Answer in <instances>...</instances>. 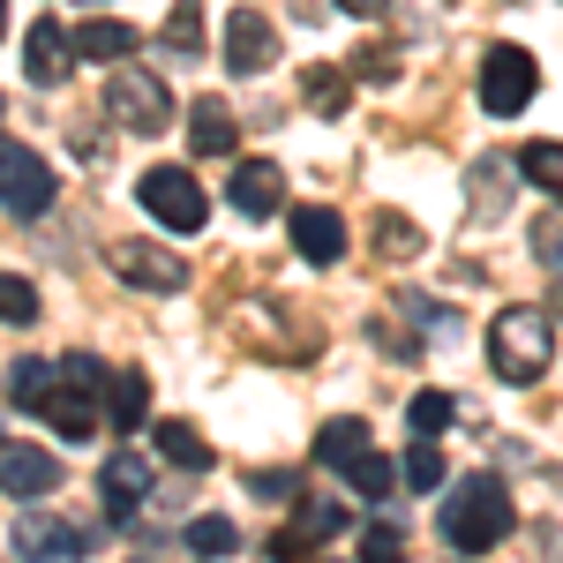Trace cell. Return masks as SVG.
I'll return each instance as SVG.
<instances>
[{
  "mask_svg": "<svg viewBox=\"0 0 563 563\" xmlns=\"http://www.w3.org/2000/svg\"><path fill=\"white\" fill-rule=\"evenodd\" d=\"M60 196V180L31 143H0V211L8 218H45Z\"/></svg>",
  "mask_w": 563,
  "mask_h": 563,
  "instance_id": "obj_6",
  "label": "cell"
},
{
  "mask_svg": "<svg viewBox=\"0 0 563 563\" xmlns=\"http://www.w3.org/2000/svg\"><path fill=\"white\" fill-rule=\"evenodd\" d=\"M76 60H84V53H76V31H60L53 15H38V23L23 31V76H31L38 90H60Z\"/></svg>",
  "mask_w": 563,
  "mask_h": 563,
  "instance_id": "obj_9",
  "label": "cell"
},
{
  "mask_svg": "<svg viewBox=\"0 0 563 563\" xmlns=\"http://www.w3.org/2000/svg\"><path fill=\"white\" fill-rule=\"evenodd\" d=\"M398 556H406L398 526H368V533H361V563H398Z\"/></svg>",
  "mask_w": 563,
  "mask_h": 563,
  "instance_id": "obj_31",
  "label": "cell"
},
{
  "mask_svg": "<svg viewBox=\"0 0 563 563\" xmlns=\"http://www.w3.org/2000/svg\"><path fill=\"white\" fill-rule=\"evenodd\" d=\"M481 113H496V121H511L533 106V90H541V60L526 53V45H488L481 53Z\"/></svg>",
  "mask_w": 563,
  "mask_h": 563,
  "instance_id": "obj_5",
  "label": "cell"
},
{
  "mask_svg": "<svg viewBox=\"0 0 563 563\" xmlns=\"http://www.w3.org/2000/svg\"><path fill=\"white\" fill-rule=\"evenodd\" d=\"M511 174H519V166H511ZM511 174H504V166H474V196L488 203V211L504 203V188H511Z\"/></svg>",
  "mask_w": 563,
  "mask_h": 563,
  "instance_id": "obj_33",
  "label": "cell"
},
{
  "mask_svg": "<svg viewBox=\"0 0 563 563\" xmlns=\"http://www.w3.org/2000/svg\"><path fill=\"white\" fill-rule=\"evenodd\" d=\"M106 398H113L106 413H113V429H121V435H135L143 421H151V376H143V368H121Z\"/></svg>",
  "mask_w": 563,
  "mask_h": 563,
  "instance_id": "obj_20",
  "label": "cell"
},
{
  "mask_svg": "<svg viewBox=\"0 0 563 563\" xmlns=\"http://www.w3.org/2000/svg\"><path fill=\"white\" fill-rule=\"evenodd\" d=\"M346 481H353V488H361V496H368V504H376V496H390V488H398V481H406V474H398V466H390L384 451L368 443V451H361V459H353V466H346Z\"/></svg>",
  "mask_w": 563,
  "mask_h": 563,
  "instance_id": "obj_25",
  "label": "cell"
},
{
  "mask_svg": "<svg viewBox=\"0 0 563 563\" xmlns=\"http://www.w3.org/2000/svg\"><path fill=\"white\" fill-rule=\"evenodd\" d=\"M301 98H308V113H316V121H339V113L353 106L346 68H308V76H301Z\"/></svg>",
  "mask_w": 563,
  "mask_h": 563,
  "instance_id": "obj_21",
  "label": "cell"
},
{
  "mask_svg": "<svg viewBox=\"0 0 563 563\" xmlns=\"http://www.w3.org/2000/svg\"><path fill=\"white\" fill-rule=\"evenodd\" d=\"M294 526H301L308 541H331V533L346 526V504H339V496H301V511H294Z\"/></svg>",
  "mask_w": 563,
  "mask_h": 563,
  "instance_id": "obj_28",
  "label": "cell"
},
{
  "mask_svg": "<svg viewBox=\"0 0 563 563\" xmlns=\"http://www.w3.org/2000/svg\"><path fill=\"white\" fill-rule=\"evenodd\" d=\"M233 143H241L233 106H225V98H196V106H188V151H196V158H233Z\"/></svg>",
  "mask_w": 563,
  "mask_h": 563,
  "instance_id": "obj_15",
  "label": "cell"
},
{
  "mask_svg": "<svg viewBox=\"0 0 563 563\" xmlns=\"http://www.w3.org/2000/svg\"><path fill=\"white\" fill-rule=\"evenodd\" d=\"M533 256L563 271V218H541V225H533Z\"/></svg>",
  "mask_w": 563,
  "mask_h": 563,
  "instance_id": "obj_34",
  "label": "cell"
},
{
  "mask_svg": "<svg viewBox=\"0 0 563 563\" xmlns=\"http://www.w3.org/2000/svg\"><path fill=\"white\" fill-rule=\"evenodd\" d=\"M398 474H406V488H421V496L443 488V451H435V435H413V451H406V466H398Z\"/></svg>",
  "mask_w": 563,
  "mask_h": 563,
  "instance_id": "obj_27",
  "label": "cell"
},
{
  "mask_svg": "<svg viewBox=\"0 0 563 563\" xmlns=\"http://www.w3.org/2000/svg\"><path fill=\"white\" fill-rule=\"evenodd\" d=\"M339 8H346V15H361V23H368V15H384L390 0H339Z\"/></svg>",
  "mask_w": 563,
  "mask_h": 563,
  "instance_id": "obj_37",
  "label": "cell"
},
{
  "mask_svg": "<svg viewBox=\"0 0 563 563\" xmlns=\"http://www.w3.org/2000/svg\"><path fill=\"white\" fill-rule=\"evenodd\" d=\"M0 323H38V286L23 271H0Z\"/></svg>",
  "mask_w": 563,
  "mask_h": 563,
  "instance_id": "obj_29",
  "label": "cell"
},
{
  "mask_svg": "<svg viewBox=\"0 0 563 563\" xmlns=\"http://www.w3.org/2000/svg\"><path fill=\"white\" fill-rule=\"evenodd\" d=\"M519 180H533L541 196H563V143H549V135H533L519 151Z\"/></svg>",
  "mask_w": 563,
  "mask_h": 563,
  "instance_id": "obj_22",
  "label": "cell"
},
{
  "mask_svg": "<svg viewBox=\"0 0 563 563\" xmlns=\"http://www.w3.org/2000/svg\"><path fill=\"white\" fill-rule=\"evenodd\" d=\"M443 541L459 549V556H488L504 533H511V488L504 481H488V474H474V481H459L451 496H443Z\"/></svg>",
  "mask_w": 563,
  "mask_h": 563,
  "instance_id": "obj_2",
  "label": "cell"
},
{
  "mask_svg": "<svg viewBox=\"0 0 563 563\" xmlns=\"http://www.w3.org/2000/svg\"><path fill=\"white\" fill-rule=\"evenodd\" d=\"M286 233H294V249L308 263H339L346 256V218L331 211V203H301V211L286 218Z\"/></svg>",
  "mask_w": 563,
  "mask_h": 563,
  "instance_id": "obj_12",
  "label": "cell"
},
{
  "mask_svg": "<svg viewBox=\"0 0 563 563\" xmlns=\"http://www.w3.org/2000/svg\"><path fill=\"white\" fill-rule=\"evenodd\" d=\"M158 45L180 53V60H196V53H203V0H174V15H166Z\"/></svg>",
  "mask_w": 563,
  "mask_h": 563,
  "instance_id": "obj_23",
  "label": "cell"
},
{
  "mask_svg": "<svg viewBox=\"0 0 563 563\" xmlns=\"http://www.w3.org/2000/svg\"><path fill=\"white\" fill-rule=\"evenodd\" d=\"M90 8H106V0H90Z\"/></svg>",
  "mask_w": 563,
  "mask_h": 563,
  "instance_id": "obj_39",
  "label": "cell"
},
{
  "mask_svg": "<svg viewBox=\"0 0 563 563\" xmlns=\"http://www.w3.org/2000/svg\"><path fill=\"white\" fill-rule=\"evenodd\" d=\"M376 241H384L390 256H406V249H421V233H413V225H406L398 211H376Z\"/></svg>",
  "mask_w": 563,
  "mask_h": 563,
  "instance_id": "obj_32",
  "label": "cell"
},
{
  "mask_svg": "<svg viewBox=\"0 0 563 563\" xmlns=\"http://www.w3.org/2000/svg\"><path fill=\"white\" fill-rule=\"evenodd\" d=\"M225 196H233V211H241V218H271L278 203H286V174H278L271 158H241Z\"/></svg>",
  "mask_w": 563,
  "mask_h": 563,
  "instance_id": "obj_14",
  "label": "cell"
},
{
  "mask_svg": "<svg viewBox=\"0 0 563 563\" xmlns=\"http://www.w3.org/2000/svg\"><path fill=\"white\" fill-rule=\"evenodd\" d=\"M53 488H60V459H53L45 443H8V435H0V496L38 504Z\"/></svg>",
  "mask_w": 563,
  "mask_h": 563,
  "instance_id": "obj_10",
  "label": "cell"
},
{
  "mask_svg": "<svg viewBox=\"0 0 563 563\" xmlns=\"http://www.w3.org/2000/svg\"><path fill=\"white\" fill-rule=\"evenodd\" d=\"M188 549H196V556H233V549H241V526L203 511V519H188Z\"/></svg>",
  "mask_w": 563,
  "mask_h": 563,
  "instance_id": "obj_26",
  "label": "cell"
},
{
  "mask_svg": "<svg viewBox=\"0 0 563 563\" xmlns=\"http://www.w3.org/2000/svg\"><path fill=\"white\" fill-rule=\"evenodd\" d=\"M106 113H113L129 135H166V129H174V90H166L158 68L121 60V68L106 76Z\"/></svg>",
  "mask_w": 563,
  "mask_h": 563,
  "instance_id": "obj_3",
  "label": "cell"
},
{
  "mask_svg": "<svg viewBox=\"0 0 563 563\" xmlns=\"http://www.w3.org/2000/svg\"><path fill=\"white\" fill-rule=\"evenodd\" d=\"M376 339H384V353H390V361H413V353H421L413 339H406V331H398V323H376Z\"/></svg>",
  "mask_w": 563,
  "mask_h": 563,
  "instance_id": "obj_35",
  "label": "cell"
},
{
  "mask_svg": "<svg viewBox=\"0 0 563 563\" xmlns=\"http://www.w3.org/2000/svg\"><path fill=\"white\" fill-rule=\"evenodd\" d=\"M135 203L158 218L166 233H203V218H211V196H203V180L188 174V166H151V174L135 180Z\"/></svg>",
  "mask_w": 563,
  "mask_h": 563,
  "instance_id": "obj_4",
  "label": "cell"
},
{
  "mask_svg": "<svg viewBox=\"0 0 563 563\" xmlns=\"http://www.w3.org/2000/svg\"><path fill=\"white\" fill-rule=\"evenodd\" d=\"M271 60H278V31H271V15L233 8V23H225V68H233V76H263Z\"/></svg>",
  "mask_w": 563,
  "mask_h": 563,
  "instance_id": "obj_11",
  "label": "cell"
},
{
  "mask_svg": "<svg viewBox=\"0 0 563 563\" xmlns=\"http://www.w3.org/2000/svg\"><path fill=\"white\" fill-rule=\"evenodd\" d=\"M106 263L129 278L135 294H180V286H188V263H180L174 249H158V241H113Z\"/></svg>",
  "mask_w": 563,
  "mask_h": 563,
  "instance_id": "obj_7",
  "label": "cell"
},
{
  "mask_svg": "<svg viewBox=\"0 0 563 563\" xmlns=\"http://www.w3.org/2000/svg\"><path fill=\"white\" fill-rule=\"evenodd\" d=\"M451 390H413V406H406V421H413V435H443L451 429Z\"/></svg>",
  "mask_w": 563,
  "mask_h": 563,
  "instance_id": "obj_30",
  "label": "cell"
},
{
  "mask_svg": "<svg viewBox=\"0 0 563 563\" xmlns=\"http://www.w3.org/2000/svg\"><path fill=\"white\" fill-rule=\"evenodd\" d=\"M45 421H53V429L68 435V443H84L90 429H98V398H90L84 384H76V376H68V368H60V384L45 390V406H38Z\"/></svg>",
  "mask_w": 563,
  "mask_h": 563,
  "instance_id": "obj_16",
  "label": "cell"
},
{
  "mask_svg": "<svg viewBox=\"0 0 563 563\" xmlns=\"http://www.w3.org/2000/svg\"><path fill=\"white\" fill-rule=\"evenodd\" d=\"M15 556L23 563H84L90 533L68 526V519H53V511H31V519H15Z\"/></svg>",
  "mask_w": 563,
  "mask_h": 563,
  "instance_id": "obj_8",
  "label": "cell"
},
{
  "mask_svg": "<svg viewBox=\"0 0 563 563\" xmlns=\"http://www.w3.org/2000/svg\"><path fill=\"white\" fill-rule=\"evenodd\" d=\"M151 443H158V459L180 466V474H211V443H203V429H188V421H158Z\"/></svg>",
  "mask_w": 563,
  "mask_h": 563,
  "instance_id": "obj_18",
  "label": "cell"
},
{
  "mask_svg": "<svg viewBox=\"0 0 563 563\" xmlns=\"http://www.w3.org/2000/svg\"><path fill=\"white\" fill-rule=\"evenodd\" d=\"M368 443H376V435H368V421H353V413H339V421H323V429H316V459L346 474V466L361 459V451H368Z\"/></svg>",
  "mask_w": 563,
  "mask_h": 563,
  "instance_id": "obj_19",
  "label": "cell"
},
{
  "mask_svg": "<svg viewBox=\"0 0 563 563\" xmlns=\"http://www.w3.org/2000/svg\"><path fill=\"white\" fill-rule=\"evenodd\" d=\"M549 361H556V316L533 301L496 308V323H488V368L504 384H541Z\"/></svg>",
  "mask_w": 563,
  "mask_h": 563,
  "instance_id": "obj_1",
  "label": "cell"
},
{
  "mask_svg": "<svg viewBox=\"0 0 563 563\" xmlns=\"http://www.w3.org/2000/svg\"><path fill=\"white\" fill-rule=\"evenodd\" d=\"M0 38H8V0H0Z\"/></svg>",
  "mask_w": 563,
  "mask_h": 563,
  "instance_id": "obj_38",
  "label": "cell"
},
{
  "mask_svg": "<svg viewBox=\"0 0 563 563\" xmlns=\"http://www.w3.org/2000/svg\"><path fill=\"white\" fill-rule=\"evenodd\" d=\"M98 496H106V519H135V504L151 496V459H135V451H121V459H106V474H98Z\"/></svg>",
  "mask_w": 563,
  "mask_h": 563,
  "instance_id": "obj_13",
  "label": "cell"
},
{
  "mask_svg": "<svg viewBox=\"0 0 563 563\" xmlns=\"http://www.w3.org/2000/svg\"><path fill=\"white\" fill-rule=\"evenodd\" d=\"M53 384H60V368H53V361H15V368H8V390H15V406H23V413H38Z\"/></svg>",
  "mask_w": 563,
  "mask_h": 563,
  "instance_id": "obj_24",
  "label": "cell"
},
{
  "mask_svg": "<svg viewBox=\"0 0 563 563\" xmlns=\"http://www.w3.org/2000/svg\"><path fill=\"white\" fill-rule=\"evenodd\" d=\"M76 53L121 68V60H135V31L121 23V15H90V23H76Z\"/></svg>",
  "mask_w": 563,
  "mask_h": 563,
  "instance_id": "obj_17",
  "label": "cell"
},
{
  "mask_svg": "<svg viewBox=\"0 0 563 563\" xmlns=\"http://www.w3.org/2000/svg\"><path fill=\"white\" fill-rule=\"evenodd\" d=\"M249 488H256V496H294V474H256Z\"/></svg>",
  "mask_w": 563,
  "mask_h": 563,
  "instance_id": "obj_36",
  "label": "cell"
}]
</instances>
